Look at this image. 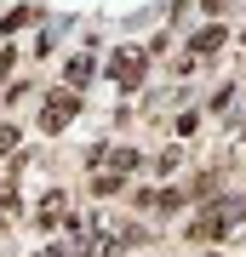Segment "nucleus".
Segmentation results:
<instances>
[{
    "instance_id": "13",
    "label": "nucleus",
    "mask_w": 246,
    "mask_h": 257,
    "mask_svg": "<svg viewBox=\"0 0 246 257\" xmlns=\"http://www.w3.org/2000/svg\"><path fill=\"white\" fill-rule=\"evenodd\" d=\"M40 257H69V246H46V251H40Z\"/></svg>"
},
{
    "instance_id": "12",
    "label": "nucleus",
    "mask_w": 246,
    "mask_h": 257,
    "mask_svg": "<svg viewBox=\"0 0 246 257\" xmlns=\"http://www.w3.org/2000/svg\"><path fill=\"white\" fill-rule=\"evenodd\" d=\"M12 63H18V52L6 46V52H0V86H6V74H12Z\"/></svg>"
},
{
    "instance_id": "6",
    "label": "nucleus",
    "mask_w": 246,
    "mask_h": 257,
    "mask_svg": "<svg viewBox=\"0 0 246 257\" xmlns=\"http://www.w3.org/2000/svg\"><path fill=\"white\" fill-rule=\"evenodd\" d=\"M80 251H86V257H115L120 240H109V229H92V234L80 240Z\"/></svg>"
},
{
    "instance_id": "5",
    "label": "nucleus",
    "mask_w": 246,
    "mask_h": 257,
    "mask_svg": "<svg viewBox=\"0 0 246 257\" xmlns=\"http://www.w3.org/2000/svg\"><path fill=\"white\" fill-rule=\"evenodd\" d=\"M63 206H69V194L52 189V194L40 200V229H57V223H63Z\"/></svg>"
},
{
    "instance_id": "9",
    "label": "nucleus",
    "mask_w": 246,
    "mask_h": 257,
    "mask_svg": "<svg viewBox=\"0 0 246 257\" xmlns=\"http://www.w3.org/2000/svg\"><path fill=\"white\" fill-rule=\"evenodd\" d=\"M18 143H23L18 126H0V155H18Z\"/></svg>"
},
{
    "instance_id": "8",
    "label": "nucleus",
    "mask_w": 246,
    "mask_h": 257,
    "mask_svg": "<svg viewBox=\"0 0 246 257\" xmlns=\"http://www.w3.org/2000/svg\"><path fill=\"white\" fill-rule=\"evenodd\" d=\"M120 189H126L120 172H98V177H92V194H120Z\"/></svg>"
},
{
    "instance_id": "7",
    "label": "nucleus",
    "mask_w": 246,
    "mask_h": 257,
    "mask_svg": "<svg viewBox=\"0 0 246 257\" xmlns=\"http://www.w3.org/2000/svg\"><path fill=\"white\" fill-rule=\"evenodd\" d=\"M218 46H223V29H218V23H212V29H201V35L189 40V52H195V57H212Z\"/></svg>"
},
{
    "instance_id": "14",
    "label": "nucleus",
    "mask_w": 246,
    "mask_h": 257,
    "mask_svg": "<svg viewBox=\"0 0 246 257\" xmlns=\"http://www.w3.org/2000/svg\"><path fill=\"white\" fill-rule=\"evenodd\" d=\"M206 257H218V251H206Z\"/></svg>"
},
{
    "instance_id": "1",
    "label": "nucleus",
    "mask_w": 246,
    "mask_h": 257,
    "mask_svg": "<svg viewBox=\"0 0 246 257\" xmlns=\"http://www.w3.org/2000/svg\"><path fill=\"white\" fill-rule=\"evenodd\" d=\"M240 217H246V200H212L201 217L189 223V240H201V246H206V240H223Z\"/></svg>"
},
{
    "instance_id": "4",
    "label": "nucleus",
    "mask_w": 246,
    "mask_h": 257,
    "mask_svg": "<svg viewBox=\"0 0 246 257\" xmlns=\"http://www.w3.org/2000/svg\"><path fill=\"white\" fill-rule=\"evenodd\" d=\"M86 80H92V57H86V52H74L69 63H63V86H69V92H80Z\"/></svg>"
},
{
    "instance_id": "11",
    "label": "nucleus",
    "mask_w": 246,
    "mask_h": 257,
    "mask_svg": "<svg viewBox=\"0 0 246 257\" xmlns=\"http://www.w3.org/2000/svg\"><path fill=\"white\" fill-rule=\"evenodd\" d=\"M109 160H115V172H120V177H126V172H132V166H137V149H115V155H109Z\"/></svg>"
},
{
    "instance_id": "2",
    "label": "nucleus",
    "mask_w": 246,
    "mask_h": 257,
    "mask_svg": "<svg viewBox=\"0 0 246 257\" xmlns=\"http://www.w3.org/2000/svg\"><path fill=\"white\" fill-rule=\"evenodd\" d=\"M74 114H80V92H69V86H63V92H52V97L40 103V132H46V138H57Z\"/></svg>"
},
{
    "instance_id": "10",
    "label": "nucleus",
    "mask_w": 246,
    "mask_h": 257,
    "mask_svg": "<svg viewBox=\"0 0 246 257\" xmlns=\"http://www.w3.org/2000/svg\"><path fill=\"white\" fill-rule=\"evenodd\" d=\"M23 23H35V6H23V12H6V23H0V29L12 35V29H23Z\"/></svg>"
},
{
    "instance_id": "3",
    "label": "nucleus",
    "mask_w": 246,
    "mask_h": 257,
    "mask_svg": "<svg viewBox=\"0 0 246 257\" xmlns=\"http://www.w3.org/2000/svg\"><path fill=\"white\" fill-rule=\"evenodd\" d=\"M109 80L120 86V92H137V80H143V52H137V46H120L109 57Z\"/></svg>"
}]
</instances>
